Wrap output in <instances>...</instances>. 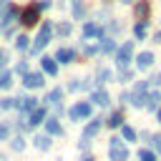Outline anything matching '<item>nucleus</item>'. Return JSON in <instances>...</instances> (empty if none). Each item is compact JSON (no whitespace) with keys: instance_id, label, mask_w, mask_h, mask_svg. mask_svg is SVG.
<instances>
[{"instance_id":"obj_1","label":"nucleus","mask_w":161,"mask_h":161,"mask_svg":"<svg viewBox=\"0 0 161 161\" xmlns=\"http://www.w3.org/2000/svg\"><path fill=\"white\" fill-rule=\"evenodd\" d=\"M50 33H53V25H50V23H43V25H40V33H38V38H35L33 48H30V53H40V50L48 45V40H50Z\"/></svg>"},{"instance_id":"obj_2","label":"nucleus","mask_w":161,"mask_h":161,"mask_svg":"<svg viewBox=\"0 0 161 161\" xmlns=\"http://www.w3.org/2000/svg\"><path fill=\"white\" fill-rule=\"evenodd\" d=\"M131 55H133V43H123L118 48V53H116V65L118 68H126L128 60H131Z\"/></svg>"},{"instance_id":"obj_3","label":"nucleus","mask_w":161,"mask_h":161,"mask_svg":"<svg viewBox=\"0 0 161 161\" xmlns=\"http://www.w3.org/2000/svg\"><path fill=\"white\" fill-rule=\"evenodd\" d=\"M111 161H128V151L121 146V138H111Z\"/></svg>"},{"instance_id":"obj_4","label":"nucleus","mask_w":161,"mask_h":161,"mask_svg":"<svg viewBox=\"0 0 161 161\" xmlns=\"http://www.w3.org/2000/svg\"><path fill=\"white\" fill-rule=\"evenodd\" d=\"M68 116H70V121H78V118H88L91 116V103H75L70 111H68Z\"/></svg>"},{"instance_id":"obj_5","label":"nucleus","mask_w":161,"mask_h":161,"mask_svg":"<svg viewBox=\"0 0 161 161\" xmlns=\"http://www.w3.org/2000/svg\"><path fill=\"white\" fill-rule=\"evenodd\" d=\"M23 83H25V88H40L45 80H43L40 73H25V80Z\"/></svg>"},{"instance_id":"obj_6","label":"nucleus","mask_w":161,"mask_h":161,"mask_svg":"<svg viewBox=\"0 0 161 161\" xmlns=\"http://www.w3.org/2000/svg\"><path fill=\"white\" fill-rule=\"evenodd\" d=\"M20 23H23V25H35V23H38V8H25Z\"/></svg>"},{"instance_id":"obj_7","label":"nucleus","mask_w":161,"mask_h":161,"mask_svg":"<svg viewBox=\"0 0 161 161\" xmlns=\"http://www.w3.org/2000/svg\"><path fill=\"white\" fill-rule=\"evenodd\" d=\"M40 65H43V70H45V73H50V75H55V73H58V63H55V58H50V55L40 58Z\"/></svg>"},{"instance_id":"obj_8","label":"nucleus","mask_w":161,"mask_h":161,"mask_svg":"<svg viewBox=\"0 0 161 161\" xmlns=\"http://www.w3.org/2000/svg\"><path fill=\"white\" fill-rule=\"evenodd\" d=\"M45 131H48V136H58V133H63L58 118H48V121H45Z\"/></svg>"},{"instance_id":"obj_9","label":"nucleus","mask_w":161,"mask_h":161,"mask_svg":"<svg viewBox=\"0 0 161 161\" xmlns=\"http://www.w3.org/2000/svg\"><path fill=\"white\" fill-rule=\"evenodd\" d=\"M75 58V53L70 50V48H60L58 53H55V60H60V63H70Z\"/></svg>"},{"instance_id":"obj_10","label":"nucleus","mask_w":161,"mask_h":161,"mask_svg":"<svg viewBox=\"0 0 161 161\" xmlns=\"http://www.w3.org/2000/svg\"><path fill=\"white\" fill-rule=\"evenodd\" d=\"M151 63H153V53H148V50L136 58V65H138V68H151Z\"/></svg>"},{"instance_id":"obj_11","label":"nucleus","mask_w":161,"mask_h":161,"mask_svg":"<svg viewBox=\"0 0 161 161\" xmlns=\"http://www.w3.org/2000/svg\"><path fill=\"white\" fill-rule=\"evenodd\" d=\"M98 128H101V118H93V121L86 126V131H83V138H91V136H96V133H98Z\"/></svg>"},{"instance_id":"obj_12","label":"nucleus","mask_w":161,"mask_h":161,"mask_svg":"<svg viewBox=\"0 0 161 161\" xmlns=\"http://www.w3.org/2000/svg\"><path fill=\"white\" fill-rule=\"evenodd\" d=\"M101 33H103V30H101L96 23H86V25H83V35H86V38H96V35H101Z\"/></svg>"},{"instance_id":"obj_13","label":"nucleus","mask_w":161,"mask_h":161,"mask_svg":"<svg viewBox=\"0 0 161 161\" xmlns=\"http://www.w3.org/2000/svg\"><path fill=\"white\" fill-rule=\"evenodd\" d=\"M15 15H18V8H15V5H8L5 15H3V25H5V30H8V23H13V20H15Z\"/></svg>"},{"instance_id":"obj_14","label":"nucleus","mask_w":161,"mask_h":161,"mask_svg":"<svg viewBox=\"0 0 161 161\" xmlns=\"http://www.w3.org/2000/svg\"><path fill=\"white\" fill-rule=\"evenodd\" d=\"M43 118H45V108H35V111L30 113V121H28V126H38Z\"/></svg>"},{"instance_id":"obj_15","label":"nucleus","mask_w":161,"mask_h":161,"mask_svg":"<svg viewBox=\"0 0 161 161\" xmlns=\"http://www.w3.org/2000/svg\"><path fill=\"white\" fill-rule=\"evenodd\" d=\"M91 101L98 103V106H106V103H108V93H106V91H96V93L91 96Z\"/></svg>"},{"instance_id":"obj_16","label":"nucleus","mask_w":161,"mask_h":161,"mask_svg":"<svg viewBox=\"0 0 161 161\" xmlns=\"http://www.w3.org/2000/svg\"><path fill=\"white\" fill-rule=\"evenodd\" d=\"M60 98H63V91H60V88H55V91H50V93H48V98H45V101H48V103H53V106H58V103H60Z\"/></svg>"},{"instance_id":"obj_17","label":"nucleus","mask_w":161,"mask_h":161,"mask_svg":"<svg viewBox=\"0 0 161 161\" xmlns=\"http://www.w3.org/2000/svg\"><path fill=\"white\" fill-rule=\"evenodd\" d=\"M18 106L23 111H35V98H18Z\"/></svg>"},{"instance_id":"obj_18","label":"nucleus","mask_w":161,"mask_h":161,"mask_svg":"<svg viewBox=\"0 0 161 161\" xmlns=\"http://www.w3.org/2000/svg\"><path fill=\"white\" fill-rule=\"evenodd\" d=\"M33 141H35V146H38L40 151H45V148H50V136H35Z\"/></svg>"},{"instance_id":"obj_19","label":"nucleus","mask_w":161,"mask_h":161,"mask_svg":"<svg viewBox=\"0 0 161 161\" xmlns=\"http://www.w3.org/2000/svg\"><path fill=\"white\" fill-rule=\"evenodd\" d=\"M10 83H13V73L3 70V73H0V88H10Z\"/></svg>"},{"instance_id":"obj_20","label":"nucleus","mask_w":161,"mask_h":161,"mask_svg":"<svg viewBox=\"0 0 161 161\" xmlns=\"http://www.w3.org/2000/svg\"><path fill=\"white\" fill-rule=\"evenodd\" d=\"M121 133H123L126 141H136V131H133L131 126H121Z\"/></svg>"},{"instance_id":"obj_21","label":"nucleus","mask_w":161,"mask_h":161,"mask_svg":"<svg viewBox=\"0 0 161 161\" xmlns=\"http://www.w3.org/2000/svg\"><path fill=\"white\" fill-rule=\"evenodd\" d=\"M10 148H13V151H23V148H25V141H23L20 136H15V138L10 141Z\"/></svg>"},{"instance_id":"obj_22","label":"nucleus","mask_w":161,"mask_h":161,"mask_svg":"<svg viewBox=\"0 0 161 161\" xmlns=\"http://www.w3.org/2000/svg\"><path fill=\"white\" fill-rule=\"evenodd\" d=\"M113 48H116V43H113L111 38H103V43H101V50H103V53H111Z\"/></svg>"},{"instance_id":"obj_23","label":"nucleus","mask_w":161,"mask_h":161,"mask_svg":"<svg viewBox=\"0 0 161 161\" xmlns=\"http://www.w3.org/2000/svg\"><path fill=\"white\" fill-rule=\"evenodd\" d=\"M121 123H123V116H121V113H113V116L108 118V126H113V128H118Z\"/></svg>"},{"instance_id":"obj_24","label":"nucleus","mask_w":161,"mask_h":161,"mask_svg":"<svg viewBox=\"0 0 161 161\" xmlns=\"http://www.w3.org/2000/svg\"><path fill=\"white\" fill-rule=\"evenodd\" d=\"M158 101H161V93H151L146 106H148V108H156V106H158Z\"/></svg>"},{"instance_id":"obj_25","label":"nucleus","mask_w":161,"mask_h":161,"mask_svg":"<svg viewBox=\"0 0 161 161\" xmlns=\"http://www.w3.org/2000/svg\"><path fill=\"white\" fill-rule=\"evenodd\" d=\"M96 78H98V83H106V80H108V78H111V70H106V68H101V70H98V75H96Z\"/></svg>"},{"instance_id":"obj_26","label":"nucleus","mask_w":161,"mask_h":161,"mask_svg":"<svg viewBox=\"0 0 161 161\" xmlns=\"http://www.w3.org/2000/svg\"><path fill=\"white\" fill-rule=\"evenodd\" d=\"M13 106H18V98H3L0 101V108H13Z\"/></svg>"},{"instance_id":"obj_27","label":"nucleus","mask_w":161,"mask_h":161,"mask_svg":"<svg viewBox=\"0 0 161 161\" xmlns=\"http://www.w3.org/2000/svg\"><path fill=\"white\" fill-rule=\"evenodd\" d=\"M138 161H156V156L151 151H138Z\"/></svg>"},{"instance_id":"obj_28","label":"nucleus","mask_w":161,"mask_h":161,"mask_svg":"<svg viewBox=\"0 0 161 161\" xmlns=\"http://www.w3.org/2000/svg\"><path fill=\"white\" fill-rule=\"evenodd\" d=\"M15 48H18V50H25V48H28V38H25V35H20V38H18V43H15Z\"/></svg>"},{"instance_id":"obj_29","label":"nucleus","mask_w":161,"mask_h":161,"mask_svg":"<svg viewBox=\"0 0 161 161\" xmlns=\"http://www.w3.org/2000/svg\"><path fill=\"white\" fill-rule=\"evenodd\" d=\"M133 33H136V38H143V35H146V25H141V23H138V25L133 28Z\"/></svg>"},{"instance_id":"obj_30","label":"nucleus","mask_w":161,"mask_h":161,"mask_svg":"<svg viewBox=\"0 0 161 161\" xmlns=\"http://www.w3.org/2000/svg\"><path fill=\"white\" fill-rule=\"evenodd\" d=\"M58 33H60V35H68V33H70V25H68V23H60V25H58Z\"/></svg>"},{"instance_id":"obj_31","label":"nucleus","mask_w":161,"mask_h":161,"mask_svg":"<svg viewBox=\"0 0 161 161\" xmlns=\"http://www.w3.org/2000/svg\"><path fill=\"white\" fill-rule=\"evenodd\" d=\"M8 138V123H0V141Z\"/></svg>"},{"instance_id":"obj_32","label":"nucleus","mask_w":161,"mask_h":161,"mask_svg":"<svg viewBox=\"0 0 161 161\" xmlns=\"http://www.w3.org/2000/svg\"><path fill=\"white\" fill-rule=\"evenodd\" d=\"M18 73H28V63H25V60L18 63Z\"/></svg>"},{"instance_id":"obj_33","label":"nucleus","mask_w":161,"mask_h":161,"mask_svg":"<svg viewBox=\"0 0 161 161\" xmlns=\"http://www.w3.org/2000/svg\"><path fill=\"white\" fill-rule=\"evenodd\" d=\"M5 63H8V53L0 50V68H5Z\"/></svg>"},{"instance_id":"obj_34","label":"nucleus","mask_w":161,"mask_h":161,"mask_svg":"<svg viewBox=\"0 0 161 161\" xmlns=\"http://www.w3.org/2000/svg\"><path fill=\"white\" fill-rule=\"evenodd\" d=\"M128 80H131V73L123 70V73H121V83H128Z\"/></svg>"},{"instance_id":"obj_35","label":"nucleus","mask_w":161,"mask_h":161,"mask_svg":"<svg viewBox=\"0 0 161 161\" xmlns=\"http://www.w3.org/2000/svg\"><path fill=\"white\" fill-rule=\"evenodd\" d=\"M148 83H153V86H158V83H161V73H153V78H151Z\"/></svg>"},{"instance_id":"obj_36","label":"nucleus","mask_w":161,"mask_h":161,"mask_svg":"<svg viewBox=\"0 0 161 161\" xmlns=\"http://www.w3.org/2000/svg\"><path fill=\"white\" fill-rule=\"evenodd\" d=\"M156 43H161V30H158V33H156Z\"/></svg>"},{"instance_id":"obj_37","label":"nucleus","mask_w":161,"mask_h":161,"mask_svg":"<svg viewBox=\"0 0 161 161\" xmlns=\"http://www.w3.org/2000/svg\"><path fill=\"white\" fill-rule=\"evenodd\" d=\"M158 123H161V108H158Z\"/></svg>"}]
</instances>
